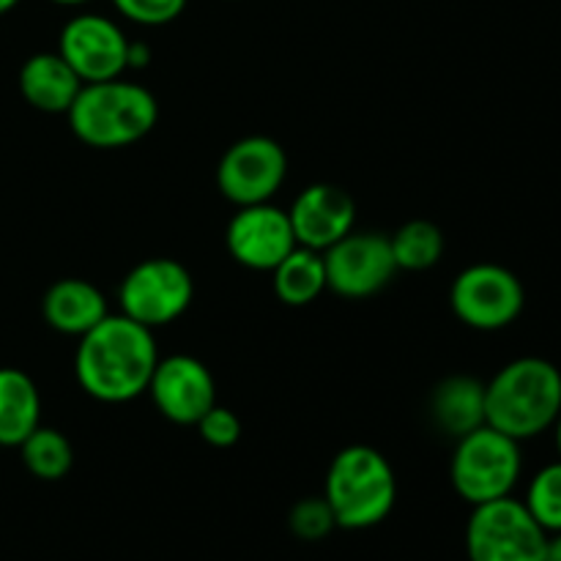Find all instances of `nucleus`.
I'll use <instances>...</instances> for the list:
<instances>
[{"mask_svg":"<svg viewBox=\"0 0 561 561\" xmlns=\"http://www.w3.org/2000/svg\"><path fill=\"white\" fill-rule=\"evenodd\" d=\"M157 362L159 351L151 329L118 312L82 334L75 354V376L82 392L99 403H129L148 392Z\"/></svg>","mask_w":561,"mask_h":561,"instance_id":"1","label":"nucleus"},{"mask_svg":"<svg viewBox=\"0 0 561 561\" xmlns=\"http://www.w3.org/2000/svg\"><path fill=\"white\" fill-rule=\"evenodd\" d=\"M561 414V370L542 356L507 362L485 383V422L515 442L553 427Z\"/></svg>","mask_w":561,"mask_h":561,"instance_id":"2","label":"nucleus"},{"mask_svg":"<svg viewBox=\"0 0 561 561\" xmlns=\"http://www.w3.org/2000/svg\"><path fill=\"white\" fill-rule=\"evenodd\" d=\"M71 131L91 148H126L153 131L159 102L146 85L124 77L85 82L66 113Z\"/></svg>","mask_w":561,"mask_h":561,"instance_id":"3","label":"nucleus"},{"mask_svg":"<svg viewBox=\"0 0 561 561\" xmlns=\"http://www.w3.org/2000/svg\"><path fill=\"white\" fill-rule=\"evenodd\" d=\"M337 529L362 531L383 524L398 502V477L387 455L367 444H351L332 458L323 482Z\"/></svg>","mask_w":561,"mask_h":561,"instance_id":"4","label":"nucleus"},{"mask_svg":"<svg viewBox=\"0 0 561 561\" xmlns=\"http://www.w3.org/2000/svg\"><path fill=\"white\" fill-rule=\"evenodd\" d=\"M520 474H524L520 442L504 436L496 427L482 425L455 442L449 480L455 493L471 507L513 496Z\"/></svg>","mask_w":561,"mask_h":561,"instance_id":"5","label":"nucleus"},{"mask_svg":"<svg viewBox=\"0 0 561 561\" xmlns=\"http://www.w3.org/2000/svg\"><path fill=\"white\" fill-rule=\"evenodd\" d=\"M548 531L531 518L524 499L504 496L471 507L466 524L469 561H546Z\"/></svg>","mask_w":561,"mask_h":561,"instance_id":"6","label":"nucleus"},{"mask_svg":"<svg viewBox=\"0 0 561 561\" xmlns=\"http://www.w3.org/2000/svg\"><path fill=\"white\" fill-rule=\"evenodd\" d=\"M195 299V279L173 257H148L126 272L118 288L121 312L146 329H162L179 321Z\"/></svg>","mask_w":561,"mask_h":561,"instance_id":"7","label":"nucleus"},{"mask_svg":"<svg viewBox=\"0 0 561 561\" xmlns=\"http://www.w3.org/2000/svg\"><path fill=\"white\" fill-rule=\"evenodd\" d=\"M455 318L477 332H502L513 327L526 307L518 274L502 263H474L455 277L449 288Z\"/></svg>","mask_w":561,"mask_h":561,"instance_id":"8","label":"nucleus"},{"mask_svg":"<svg viewBox=\"0 0 561 561\" xmlns=\"http://www.w3.org/2000/svg\"><path fill=\"white\" fill-rule=\"evenodd\" d=\"M288 179V153L274 137L250 135L236 140L217 164V186L236 208L272 203Z\"/></svg>","mask_w":561,"mask_h":561,"instance_id":"9","label":"nucleus"},{"mask_svg":"<svg viewBox=\"0 0 561 561\" xmlns=\"http://www.w3.org/2000/svg\"><path fill=\"white\" fill-rule=\"evenodd\" d=\"M327 288L343 299H370L381 294L398 274L389 236L376 230H351L323 252Z\"/></svg>","mask_w":561,"mask_h":561,"instance_id":"10","label":"nucleus"},{"mask_svg":"<svg viewBox=\"0 0 561 561\" xmlns=\"http://www.w3.org/2000/svg\"><path fill=\"white\" fill-rule=\"evenodd\" d=\"M129 42L110 16L77 14L60 31L58 53L82 82H104L129 71Z\"/></svg>","mask_w":561,"mask_h":561,"instance_id":"11","label":"nucleus"},{"mask_svg":"<svg viewBox=\"0 0 561 561\" xmlns=\"http://www.w3.org/2000/svg\"><path fill=\"white\" fill-rule=\"evenodd\" d=\"M225 247L239 266L272 274L299 244L288 211L272 203H257L233 214L225 230Z\"/></svg>","mask_w":561,"mask_h":561,"instance_id":"12","label":"nucleus"},{"mask_svg":"<svg viewBox=\"0 0 561 561\" xmlns=\"http://www.w3.org/2000/svg\"><path fill=\"white\" fill-rule=\"evenodd\" d=\"M148 394L164 420L190 427L197 425L211 405H217V381L195 356H159L148 381Z\"/></svg>","mask_w":561,"mask_h":561,"instance_id":"13","label":"nucleus"},{"mask_svg":"<svg viewBox=\"0 0 561 561\" xmlns=\"http://www.w3.org/2000/svg\"><path fill=\"white\" fill-rule=\"evenodd\" d=\"M296 244L327 252L354 230L356 203L334 184H310L288 208Z\"/></svg>","mask_w":561,"mask_h":561,"instance_id":"14","label":"nucleus"},{"mask_svg":"<svg viewBox=\"0 0 561 561\" xmlns=\"http://www.w3.org/2000/svg\"><path fill=\"white\" fill-rule=\"evenodd\" d=\"M42 316L55 332L82 337L110 316V307L96 285L80 277H66L47 288L42 299Z\"/></svg>","mask_w":561,"mask_h":561,"instance_id":"15","label":"nucleus"},{"mask_svg":"<svg viewBox=\"0 0 561 561\" xmlns=\"http://www.w3.org/2000/svg\"><path fill=\"white\" fill-rule=\"evenodd\" d=\"M16 85L33 110L66 115L85 82L77 77V71L66 64L60 53H36L22 64Z\"/></svg>","mask_w":561,"mask_h":561,"instance_id":"16","label":"nucleus"},{"mask_svg":"<svg viewBox=\"0 0 561 561\" xmlns=\"http://www.w3.org/2000/svg\"><path fill=\"white\" fill-rule=\"evenodd\" d=\"M433 422L449 438H463L466 433L488 425L485 422V381L474 376H449L436 383L431 394Z\"/></svg>","mask_w":561,"mask_h":561,"instance_id":"17","label":"nucleus"},{"mask_svg":"<svg viewBox=\"0 0 561 561\" xmlns=\"http://www.w3.org/2000/svg\"><path fill=\"white\" fill-rule=\"evenodd\" d=\"M42 425V394L16 367H0V447H20Z\"/></svg>","mask_w":561,"mask_h":561,"instance_id":"18","label":"nucleus"},{"mask_svg":"<svg viewBox=\"0 0 561 561\" xmlns=\"http://www.w3.org/2000/svg\"><path fill=\"white\" fill-rule=\"evenodd\" d=\"M272 288L283 305H312L323 290H329L323 252L310 250V247H294V252L277 268H272Z\"/></svg>","mask_w":561,"mask_h":561,"instance_id":"19","label":"nucleus"},{"mask_svg":"<svg viewBox=\"0 0 561 561\" xmlns=\"http://www.w3.org/2000/svg\"><path fill=\"white\" fill-rule=\"evenodd\" d=\"M398 272H427L444 255V233L431 219H411L389 236Z\"/></svg>","mask_w":561,"mask_h":561,"instance_id":"20","label":"nucleus"},{"mask_svg":"<svg viewBox=\"0 0 561 561\" xmlns=\"http://www.w3.org/2000/svg\"><path fill=\"white\" fill-rule=\"evenodd\" d=\"M20 455L25 469L42 482H58L75 466V449L71 442L55 427L38 425L25 442L20 444Z\"/></svg>","mask_w":561,"mask_h":561,"instance_id":"21","label":"nucleus"},{"mask_svg":"<svg viewBox=\"0 0 561 561\" xmlns=\"http://www.w3.org/2000/svg\"><path fill=\"white\" fill-rule=\"evenodd\" d=\"M524 504L531 513V518H535L548 535L561 531V460L542 466V469L531 477L529 488H526Z\"/></svg>","mask_w":561,"mask_h":561,"instance_id":"22","label":"nucleus"},{"mask_svg":"<svg viewBox=\"0 0 561 561\" xmlns=\"http://www.w3.org/2000/svg\"><path fill=\"white\" fill-rule=\"evenodd\" d=\"M288 526L294 531L296 540L305 542H321L337 529V520H334L332 507L323 496H307L301 502L294 504L288 515Z\"/></svg>","mask_w":561,"mask_h":561,"instance_id":"23","label":"nucleus"},{"mask_svg":"<svg viewBox=\"0 0 561 561\" xmlns=\"http://www.w3.org/2000/svg\"><path fill=\"white\" fill-rule=\"evenodd\" d=\"M113 5L135 25L162 27L184 14L186 0H113Z\"/></svg>","mask_w":561,"mask_h":561,"instance_id":"24","label":"nucleus"},{"mask_svg":"<svg viewBox=\"0 0 561 561\" xmlns=\"http://www.w3.org/2000/svg\"><path fill=\"white\" fill-rule=\"evenodd\" d=\"M197 433H201L203 442L214 449H228L233 444H239L241 438V420L225 405H211L206 414L197 422Z\"/></svg>","mask_w":561,"mask_h":561,"instance_id":"25","label":"nucleus"},{"mask_svg":"<svg viewBox=\"0 0 561 561\" xmlns=\"http://www.w3.org/2000/svg\"><path fill=\"white\" fill-rule=\"evenodd\" d=\"M129 69H146L151 64V47L146 42H129V58H126Z\"/></svg>","mask_w":561,"mask_h":561,"instance_id":"26","label":"nucleus"},{"mask_svg":"<svg viewBox=\"0 0 561 561\" xmlns=\"http://www.w3.org/2000/svg\"><path fill=\"white\" fill-rule=\"evenodd\" d=\"M546 561H561V531H553V535H548Z\"/></svg>","mask_w":561,"mask_h":561,"instance_id":"27","label":"nucleus"},{"mask_svg":"<svg viewBox=\"0 0 561 561\" xmlns=\"http://www.w3.org/2000/svg\"><path fill=\"white\" fill-rule=\"evenodd\" d=\"M553 438H557V453H559V460H561V414H559V420L553 422Z\"/></svg>","mask_w":561,"mask_h":561,"instance_id":"28","label":"nucleus"},{"mask_svg":"<svg viewBox=\"0 0 561 561\" xmlns=\"http://www.w3.org/2000/svg\"><path fill=\"white\" fill-rule=\"evenodd\" d=\"M14 5H20V0H0V16L9 14V11L14 9Z\"/></svg>","mask_w":561,"mask_h":561,"instance_id":"29","label":"nucleus"},{"mask_svg":"<svg viewBox=\"0 0 561 561\" xmlns=\"http://www.w3.org/2000/svg\"><path fill=\"white\" fill-rule=\"evenodd\" d=\"M53 3H58V5H82V3H88V0H53Z\"/></svg>","mask_w":561,"mask_h":561,"instance_id":"30","label":"nucleus"}]
</instances>
